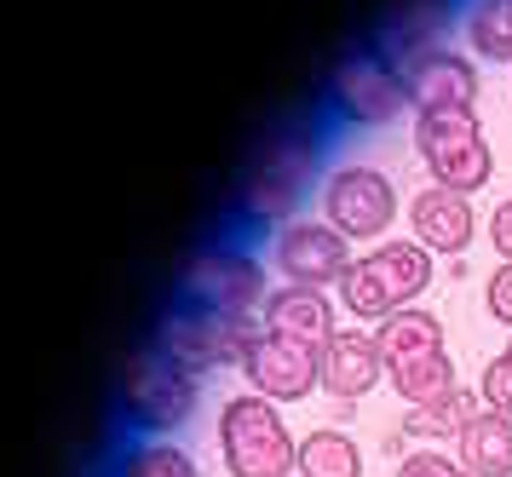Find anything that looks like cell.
<instances>
[{"label":"cell","mask_w":512,"mask_h":477,"mask_svg":"<svg viewBox=\"0 0 512 477\" xmlns=\"http://www.w3.org/2000/svg\"><path fill=\"white\" fill-rule=\"evenodd\" d=\"M461 23V0H392L374 46L392 58L397 69H415L432 52H449V29Z\"/></svg>","instance_id":"cell-11"},{"label":"cell","mask_w":512,"mask_h":477,"mask_svg":"<svg viewBox=\"0 0 512 477\" xmlns=\"http://www.w3.org/2000/svg\"><path fill=\"white\" fill-rule=\"evenodd\" d=\"M397 477H472V472L455 455H443V449H409L397 460Z\"/></svg>","instance_id":"cell-25"},{"label":"cell","mask_w":512,"mask_h":477,"mask_svg":"<svg viewBox=\"0 0 512 477\" xmlns=\"http://www.w3.org/2000/svg\"><path fill=\"white\" fill-rule=\"evenodd\" d=\"M386 380H392V391L409 403V409H420V403H438V397H449V391L461 386V380H455V357H449V351H438V357H420V363H409V368H392Z\"/></svg>","instance_id":"cell-23"},{"label":"cell","mask_w":512,"mask_h":477,"mask_svg":"<svg viewBox=\"0 0 512 477\" xmlns=\"http://www.w3.org/2000/svg\"><path fill=\"white\" fill-rule=\"evenodd\" d=\"M415 156L426 161L432 184L478 196L495 173V150L484 138L478 110H449V115H415Z\"/></svg>","instance_id":"cell-8"},{"label":"cell","mask_w":512,"mask_h":477,"mask_svg":"<svg viewBox=\"0 0 512 477\" xmlns=\"http://www.w3.org/2000/svg\"><path fill=\"white\" fill-rule=\"evenodd\" d=\"M484 311L512 334V259H501V265L489 271V282H484Z\"/></svg>","instance_id":"cell-26"},{"label":"cell","mask_w":512,"mask_h":477,"mask_svg":"<svg viewBox=\"0 0 512 477\" xmlns=\"http://www.w3.org/2000/svg\"><path fill=\"white\" fill-rule=\"evenodd\" d=\"M323 110L340 127H392L409 110V69H397L374 41L346 46L323 81Z\"/></svg>","instance_id":"cell-4"},{"label":"cell","mask_w":512,"mask_h":477,"mask_svg":"<svg viewBox=\"0 0 512 477\" xmlns=\"http://www.w3.org/2000/svg\"><path fill=\"white\" fill-rule=\"evenodd\" d=\"M196 386L179 363H167L156 345L144 340L127 368H121V386H116V414L127 420L133 437H173L196 414Z\"/></svg>","instance_id":"cell-7"},{"label":"cell","mask_w":512,"mask_h":477,"mask_svg":"<svg viewBox=\"0 0 512 477\" xmlns=\"http://www.w3.org/2000/svg\"><path fill=\"white\" fill-rule=\"evenodd\" d=\"M323 219L340 236H346L351 248L363 242V248H380L397 225V184L369 167V161H346V167H334L323 184Z\"/></svg>","instance_id":"cell-9"},{"label":"cell","mask_w":512,"mask_h":477,"mask_svg":"<svg viewBox=\"0 0 512 477\" xmlns=\"http://www.w3.org/2000/svg\"><path fill=\"white\" fill-rule=\"evenodd\" d=\"M409 236L432 259H461L478 236V213H472V196L461 190H443V184H426L415 202H409Z\"/></svg>","instance_id":"cell-13"},{"label":"cell","mask_w":512,"mask_h":477,"mask_svg":"<svg viewBox=\"0 0 512 477\" xmlns=\"http://www.w3.org/2000/svg\"><path fill=\"white\" fill-rule=\"evenodd\" d=\"M300 477H363V449L340 426H317L300 437Z\"/></svg>","instance_id":"cell-22"},{"label":"cell","mask_w":512,"mask_h":477,"mask_svg":"<svg viewBox=\"0 0 512 477\" xmlns=\"http://www.w3.org/2000/svg\"><path fill=\"white\" fill-rule=\"evenodd\" d=\"M104 477H202V466L173 437H127L110 455Z\"/></svg>","instance_id":"cell-19"},{"label":"cell","mask_w":512,"mask_h":477,"mask_svg":"<svg viewBox=\"0 0 512 477\" xmlns=\"http://www.w3.org/2000/svg\"><path fill=\"white\" fill-rule=\"evenodd\" d=\"M489 242H495V253H501V259H512V196L489 213Z\"/></svg>","instance_id":"cell-27"},{"label":"cell","mask_w":512,"mask_h":477,"mask_svg":"<svg viewBox=\"0 0 512 477\" xmlns=\"http://www.w3.org/2000/svg\"><path fill=\"white\" fill-rule=\"evenodd\" d=\"M478 397H484L489 414H507L512 420V363L507 357H489L484 374H478Z\"/></svg>","instance_id":"cell-24"},{"label":"cell","mask_w":512,"mask_h":477,"mask_svg":"<svg viewBox=\"0 0 512 477\" xmlns=\"http://www.w3.org/2000/svg\"><path fill=\"white\" fill-rule=\"evenodd\" d=\"M501 357H507V363H512V340H507V351H501Z\"/></svg>","instance_id":"cell-28"},{"label":"cell","mask_w":512,"mask_h":477,"mask_svg":"<svg viewBox=\"0 0 512 477\" xmlns=\"http://www.w3.org/2000/svg\"><path fill=\"white\" fill-rule=\"evenodd\" d=\"M478 58L472 52H432L409 69V104L415 115H449V110H478Z\"/></svg>","instance_id":"cell-15"},{"label":"cell","mask_w":512,"mask_h":477,"mask_svg":"<svg viewBox=\"0 0 512 477\" xmlns=\"http://www.w3.org/2000/svg\"><path fill=\"white\" fill-rule=\"evenodd\" d=\"M455 449H461V466L472 477H512V420L507 414H478L461 437H455Z\"/></svg>","instance_id":"cell-20"},{"label":"cell","mask_w":512,"mask_h":477,"mask_svg":"<svg viewBox=\"0 0 512 477\" xmlns=\"http://www.w3.org/2000/svg\"><path fill=\"white\" fill-rule=\"evenodd\" d=\"M432 271H438V259L415 236H386L380 248L351 259L346 282H340V311H351L363 328H380L432 288Z\"/></svg>","instance_id":"cell-3"},{"label":"cell","mask_w":512,"mask_h":477,"mask_svg":"<svg viewBox=\"0 0 512 477\" xmlns=\"http://www.w3.org/2000/svg\"><path fill=\"white\" fill-rule=\"evenodd\" d=\"M374 345H380L386 374H392V368L420 363V357L449 351V340H443V317H438V311H420V305H409V311H397V317L380 322V328H374Z\"/></svg>","instance_id":"cell-17"},{"label":"cell","mask_w":512,"mask_h":477,"mask_svg":"<svg viewBox=\"0 0 512 477\" xmlns=\"http://www.w3.org/2000/svg\"><path fill=\"white\" fill-rule=\"evenodd\" d=\"M294 477H300V472H294Z\"/></svg>","instance_id":"cell-29"},{"label":"cell","mask_w":512,"mask_h":477,"mask_svg":"<svg viewBox=\"0 0 512 477\" xmlns=\"http://www.w3.org/2000/svg\"><path fill=\"white\" fill-rule=\"evenodd\" d=\"M461 35L478 64H512V0H461Z\"/></svg>","instance_id":"cell-21"},{"label":"cell","mask_w":512,"mask_h":477,"mask_svg":"<svg viewBox=\"0 0 512 477\" xmlns=\"http://www.w3.org/2000/svg\"><path fill=\"white\" fill-rule=\"evenodd\" d=\"M380 380H386V363H380L374 328H340V334L317 351V386H323L340 409L357 403V397H369Z\"/></svg>","instance_id":"cell-14"},{"label":"cell","mask_w":512,"mask_h":477,"mask_svg":"<svg viewBox=\"0 0 512 477\" xmlns=\"http://www.w3.org/2000/svg\"><path fill=\"white\" fill-rule=\"evenodd\" d=\"M219 460L231 477H294L300 437L288 432L277 403H265L259 391H236L219 409Z\"/></svg>","instance_id":"cell-6"},{"label":"cell","mask_w":512,"mask_h":477,"mask_svg":"<svg viewBox=\"0 0 512 477\" xmlns=\"http://www.w3.org/2000/svg\"><path fill=\"white\" fill-rule=\"evenodd\" d=\"M259 322H265V334L300 340V345H311V351H323V345L340 334V311H334V299H328L323 288H294V282H282V288L265 294Z\"/></svg>","instance_id":"cell-16"},{"label":"cell","mask_w":512,"mask_h":477,"mask_svg":"<svg viewBox=\"0 0 512 477\" xmlns=\"http://www.w3.org/2000/svg\"><path fill=\"white\" fill-rule=\"evenodd\" d=\"M478 414H484V397L466 391V386H455L449 397H438V403L403 409V426H397V432H403V443H409V437H420V443H455Z\"/></svg>","instance_id":"cell-18"},{"label":"cell","mask_w":512,"mask_h":477,"mask_svg":"<svg viewBox=\"0 0 512 477\" xmlns=\"http://www.w3.org/2000/svg\"><path fill=\"white\" fill-rule=\"evenodd\" d=\"M271 259H277L282 282H294V288H340L351 271V242L340 230L328 225V219H294V225L277 230V242H271Z\"/></svg>","instance_id":"cell-10"},{"label":"cell","mask_w":512,"mask_h":477,"mask_svg":"<svg viewBox=\"0 0 512 477\" xmlns=\"http://www.w3.org/2000/svg\"><path fill=\"white\" fill-rule=\"evenodd\" d=\"M323 150L328 133L311 121H282L254 144V156L236 179L231 196V230L242 236H265V230L294 225L300 202L311 196V184L323 173Z\"/></svg>","instance_id":"cell-1"},{"label":"cell","mask_w":512,"mask_h":477,"mask_svg":"<svg viewBox=\"0 0 512 477\" xmlns=\"http://www.w3.org/2000/svg\"><path fill=\"white\" fill-rule=\"evenodd\" d=\"M242 374H248V391H259L265 403H300L317 391V351L282 334H259Z\"/></svg>","instance_id":"cell-12"},{"label":"cell","mask_w":512,"mask_h":477,"mask_svg":"<svg viewBox=\"0 0 512 477\" xmlns=\"http://www.w3.org/2000/svg\"><path fill=\"white\" fill-rule=\"evenodd\" d=\"M265 334L259 311L248 317H219V311H190V305H167L156 328H150V345L162 351L167 363H179L190 380H202L213 368H242L254 340Z\"/></svg>","instance_id":"cell-5"},{"label":"cell","mask_w":512,"mask_h":477,"mask_svg":"<svg viewBox=\"0 0 512 477\" xmlns=\"http://www.w3.org/2000/svg\"><path fill=\"white\" fill-rule=\"evenodd\" d=\"M265 259H259L254 236L242 230H219L202 248L185 253L179 265V288H173V305H190V311H219V317H248L265 305Z\"/></svg>","instance_id":"cell-2"}]
</instances>
